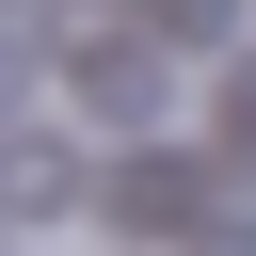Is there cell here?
Segmentation results:
<instances>
[{
	"instance_id": "6da1fadb",
	"label": "cell",
	"mask_w": 256,
	"mask_h": 256,
	"mask_svg": "<svg viewBox=\"0 0 256 256\" xmlns=\"http://www.w3.org/2000/svg\"><path fill=\"white\" fill-rule=\"evenodd\" d=\"M112 208H128V224H176V208H208V176H176V160H128V176H112Z\"/></svg>"
},
{
	"instance_id": "7a4b0ae2",
	"label": "cell",
	"mask_w": 256,
	"mask_h": 256,
	"mask_svg": "<svg viewBox=\"0 0 256 256\" xmlns=\"http://www.w3.org/2000/svg\"><path fill=\"white\" fill-rule=\"evenodd\" d=\"M144 32H160V48H224V32H240V0H144Z\"/></svg>"
},
{
	"instance_id": "3957f363",
	"label": "cell",
	"mask_w": 256,
	"mask_h": 256,
	"mask_svg": "<svg viewBox=\"0 0 256 256\" xmlns=\"http://www.w3.org/2000/svg\"><path fill=\"white\" fill-rule=\"evenodd\" d=\"M224 176H256V80L224 96Z\"/></svg>"
}]
</instances>
